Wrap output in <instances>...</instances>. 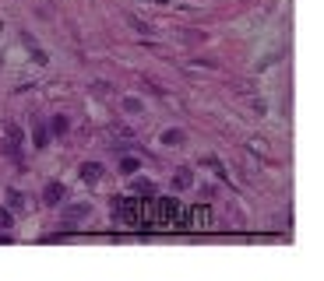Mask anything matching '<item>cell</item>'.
I'll return each instance as SVG.
<instances>
[{"mask_svg":"<svg viewBox=\"0 0 324 281\" xmlns=\"http://www.w3.org/2000/svg\"><path fill=\"white\" fill-rule=\"evenodd\" d=\"M35 148H46V130L35 123Z\"/></svg>","mask_w":324,"mask_h":281,"instance_id":"cell-12","label":"cell"},{"mask_svg":"<svg viewBox=\"0 0 324 281\" xmlns=\"http://www.w3.org/2000/svg\"><path fill=\"white\" fill-rule=\"evenodd\" d=\"M124 109H127V113H141V102H138V99H124Z\"/></svg>","mask_w":324,"mask_h":281,"instance_id":"cell-9","label":"cell"},{"mask_svg":"<svg viewBox=\"0 0 324 281\" xmlns=\"http://www.w3.org/2000/svg\"><path fill=\"white\" fill-rule=\"evenodd\" d=\"M127 21H131V25H134L141 35H148V32H152V28H148V21H141V18H134V14H127Z\"/></svg>","mask_w":324,"mask_h":281,"instance_id":"cell-8","label":"cell"},{"mask_svg":"<svg viewBox=\"0 0 324 281\" xmlns=\"http://www.w3.org/2000/svg\"><path fill=\"white\" fill-rule=\"evenodd\" d=\"M120 169H124V172H138V158H124Z\"/></svg>","mask_w":324,"mask_h":281,"instance_id":"cell-10","label":"cell"},{"mask_svg":"<svg viewBox=\"0 0 324 281\" xmlns=\"http://www.w3.org/2000/svg\"><path fill=\"white\" fill-rule=\"evenodd\" d=\"M7 144H4V151L11 155V158H21V127L18 123H7Z\"/></svg>","mask_w":324,"mask_h":281,"instance_id":"cell-2","label":"cell"},{"mask_svg":"<svg viewBox=\"0 0 324 281\" xmlns=\"http://www.w3.org/2000/svg\"><path fill=\"white\" fill-rule=\"evenodd\" d=\"M138 190H141V194H152V190H155V186H152V183H148V179H138Z\"/></svg>","mask_w":324,"mask_h":281,"instance_id":"cell-14","label":"cell"},{"mask_svg":"<svg viewBox=\"0 0 324 281\" xmlns=\"http://www.w3.org/2000/svg\"><path fill=\"white\" fill-rule=\"evenodd\" d=\"M81 179H85V183H99V179H102V165H99V162H85V165H81Z\"/></svg>","mask_w":324,"mask_h":281,"instance_id":"cell-3","label":"cell"},{"mask_svg":"<svg viewBox=\"0 0 324 281\" xmlns=\"http://www.w3.org/2000/svg\"><path fill=\"white\" fill-rule=\"evenodd\" d=\"M180 140H183V134H180V130H166V134H162V144H169V148H176Z\"/></svg>","mask_w":324,"mask_h":281,"instance_id":"cell-7","label":"cell"},{"mask_svg":"<svg viewBox=\"0 0 324 281\" xmlns=\"http://www.w3.org/2000/svg\"><path fill=\"white\" fill-rule=\"evenodd\" d=\"M85 214H88V204H71V208H64V218H67V221H78Z\"/></svg>","mask_w":324,"mask_h":281,"instance_id":"cell-5","label":"cell"},{"mask_svg":"<svg viewBox=\"0 0 324 281\" xmlns=\"http://www.w3.org/2000/svg\"><path fill=\"white\" fill-rule=\"evenodd\" d=\"M148 4H159V7H166V4H169V0H148Z\"/></svg>","mask_w":324,"mask_h":281,"instance_id":"cell-15","label":"cell"},{"mask_svg":"<svg viewBox=\"0 0 324 281\" xmlns=\"http://www.w3.org/2000/svg\"><path fill=\"white\" fill-rule=\"evenodd\" d=\"M53 130L64 134V130H67V120H64V116H53Z\"/></svg>","mask_w":324,"mask_h":281,"instance_id":"cell-13","label":"cell"},{"mask_svg":"<svg viewBox=\"0 0 324 281\" xmlns=\"http://www.w3.org/2000/svg\"><path fill=\"white\" fill-rule=\"evenodd\" d=\"M183 228H212V208L183 211Z\"/></svg>","mask_w":324,"mask_h":281,"instance_id":"cell-1","label":"cell"},{"mask_svg":"<svg viewBox=\"0 0 324 281\" xmlns=\"http://www.w3.org/2000/svg\"><path fill=\"white\" fill-rule=\"evenodd\" d=\"M43 201H46V204H60V201H64V186H60V183H50V186L43 190Z\"/></svg>","mask_w":324,"mask_h":281,"instance_id":"cell-4","label":"cell"},{"mask_svg":"<svg viewBox=\"0 0 324 281\" xmlns=\"http://www.w3.org/2000/svg\"><path fill=\"white\" fill-rule=\"evenodd\" d=\"M14 225V218H11V211H4L0 208V228H11Z\"/></svg>","mask_w":324,"mask_h":281,"instance_id":"cell-11","label":"cell"},{"mask_svg":"<svg viewBox=\"0 0 324 281\" xmlns=\"http://www.w3.org/2000/svg\"><path fill=\"white\" fill-rule=\"evenodd\" d=\"M194 183V176H190V169H176V190H187Z\"/></svg>","mask_w":324,"mask_h":281,"instance_id":"cell-6","label":"cell"}]
</instances>
